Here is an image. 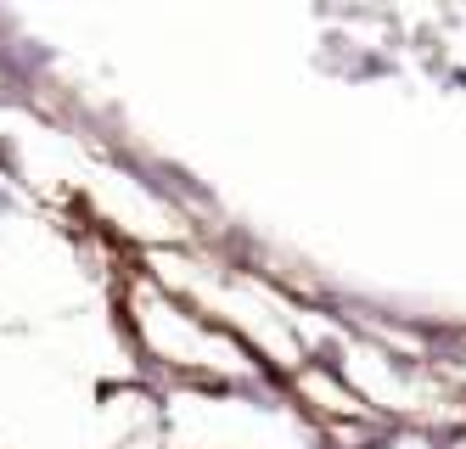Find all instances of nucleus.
<instances>
[{
    "label": "nucleus",
    "mask_w": 466,
    "mask_h": 449,
    "mask_svg": "<svg viewBox=\"0 0 466 449\" xmlns=\"http://www.w3.org/2000/svg\"><path fill=\"white\" fill-rule=\"evenodd\" d=\"M17 209H23V197H17V191H12L6 180H0V225H6V219H12Z\"/></svg>",
    "instance_id": "nucleus-5"
},
{
    "label": "nucleus",
    "mask_w": 466,
    "mask_h": 449,
    "mask_svg": "<svg viewBox=\"0 0 466 449\" xmlns=\"http://www.w3.org/2000/svg\"><path fill=\"white\" fill-rule=\"evenodd\" d=\"M163 186H169V202L180 197V202H191V209H219L214 186H208V180H197L186 163H169V158H163Z\"/></svg>",
    "instance_id": "nucleus-2"
},
{
    "label": "nucleus",
    "mask_w": 466,
    "mask_h": 449,
    "mask_svg": "<svg viewBox=\"0 0 466 449\" xmlns=\"http://www.w3.org/2000/svg\"><path fill=\"white\" fill-rule=\"evenodd\" d=\"M320 74H338L349 85H382L399 79V51H388L382 40H354V34H326L315 51Z\"/></svg>",
    "instance_id": "nucleus-1"
},
{
    "label": "nucleus",
    "mask_w": 466,
    "mask_h": 449,
    "mask_svg": "<svg viewBox=\"0 0 466 449\" xmlns=\"http://www.w3.org/2000/svg\"><path fill=\"white\" fill-rule=\"evenodd\" d=\"M304 360L331 371V376H349V342L343 337H315V342H304Z\"/></svg>",
    "instance_id": "nucleus-3"
},
{
    "label": "nucleus",
    "mask_w": 466,
    "mask_h": 449,
    "mask_svg": "<svg viewBox=\"0 0 466 449\" xmlns=\"http://www.w3.org/2000/svg\"><path fill=\"white\" fill-rule=\"evenodd\" d=\"M17 56L28 62V74H35V79L56 74V62H62V51H56L51 40H40V34H23V40H17Z\"/></svg>",
    "instance_id": "nucleus-4"
},
{
    "label": "nucleus",
    "mask_w": 466,
    "mask_h": 449,
    "mask_svg": "<svg viewBox=\"0 0 466 449\" xmlns=\"http://www.w3.org/2000/svg\"><path fill=\"white\" fill-rule=\"evenodd\" d=\"M439 90H466V56H461V62H450V74L439 79Z\"/></svg>",
    "instance_id": "nucleus-6"
}]
</instances>
